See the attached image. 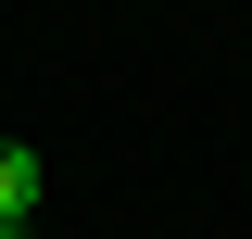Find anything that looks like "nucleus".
Returning <instances> with one entry per match:
<instances>
[{
	"instance_id": "1",
	"label": "nucleus",
	"mask_w": 252,
	"mask_h": 239,
	"mask_svg": "<svg viewBox=\"0 0 252 239\" xmlns=\"http://www.w3.org/2000/svg\"><path fill=\"white\" fill-rule=\"evenodd\" d=\"M38 189H51V177H38V151L0 139V214H26V227H38Z\"/></svg>"
},
{
	"instance_id": "2",
	"label": "nucleus",
	"mask_w": 252,
	"mask_h": 239,
	"mask_svg": "<svg viewBox=\"0 0 252 239\" xmlns=\"http://www.w3.org/2000/svg\"><path fill=\"white\" fill-rule=\"evenodd\" d=\"M0 239H26V214H0Z\"/></svg>"
}]
</instances>
